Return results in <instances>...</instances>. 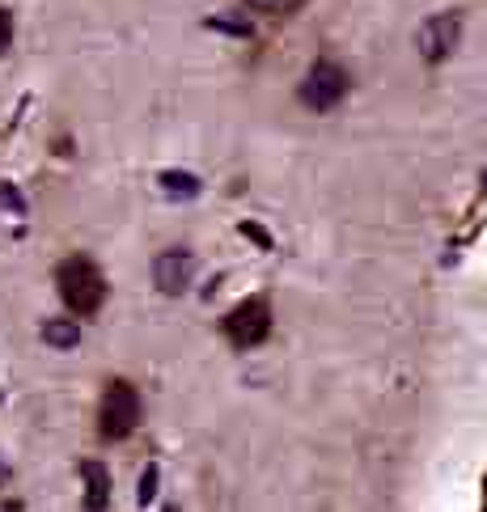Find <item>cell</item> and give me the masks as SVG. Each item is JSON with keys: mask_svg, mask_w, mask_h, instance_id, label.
<instances>
[{"mask_svg": "<svg viewBox=\"0 0 487 512\" xmlns=\"http://www.w3.org/2000/svg\"><path fill=\"white\" fill-rule=\"evenodd\" d=\"M157 182H161V191L174 195V199H195L200 195V178L187 174V170H161Z\"/></svg>", "mask_w": 487, "mask_h": 512, "instance_id": "cell-8", "label": "cell"}, {"mask_svg": "<svg viewBox=\"0 0 487 512\" xmlns=\"http://www.w3.org/2000/svg\"><path fill=\"white\" fill-rule=\"evenodd\" d=\"M458 39H462V13L449 9V13L428 17L424 30H420V56H424L428 64H441V60L454 56Z\"/></svg>", "mask_w": 487, "mask_h": 512, "instance_id": "cell-5", "label": "cell"}, {"mask_svg": "<svg viewBox=\"0 0 487 512\" xmlns=\"http://www.w3.org/2000/svg\"><path fill=\"white\" fill-rule=\"evenodd\" d=\"M56 284H60V297L72 314H98L102 301H106V280L94 259L85 254H72V259L60 263L56 271Z\"/></svg>", "mask_w": 487, "mask_h": 512, "instance_id": "cell-1", "label": "cell"}, {"mask_svg": "<svg viewBox=\"0 0 487 512\" xmlns=\"http://www.w3.org/2000/svg\"><path fill=\"white\" fill-rule=\"evenodd\" d=\"M153 491H157V462L144 466L140 474V504H153Z\"/></svg>", "mask_w": 487, "mask_h": 512, "instance_id": "cell-12", "label": "cell"}, {"mask_svg": "<svg viewBox=\"0 0 487 512\" xmlns=\"http://www.w3.org/2000/svg\"><path fill=\"white\" fill-rule=\"evenodd\" d=\"M0 208H9L13 216H26V199L17 195L13 182H0Z\"/></svg>", "mask_w": 487, "mask_h": 512, "instance_id": "cell-10", "label": "cell"}, {"mask_svg": "<svg viewBox=\"0 0 487 512\" xmlns=\"http://www.w3.org/2000/svg\"><path fill=\"white\" fill-rule=\"evenodd\" d=\"M242 237H250V242H255V246H263V250H272L276 242H272V233H267V229H259V225H242Z\"/></svg>", "mask_w": 487, "mask_h": 512, "instance_id": "cell-13", "label": "cell"}, {"mask_svg": "<svg viewBox=\"0 0 487 512\" xmlns=\"http://www.w3.org/2000/svg\"><path fill=\"white\" fill-rule=\"evenodd\" d=\"M140 424V394L128 386V381H111L102 394L98 407V432L102 441H128Z\"/></svg>", "mask_w": 487, "mask_h": 512, "instance_id": "cell-2", "label": "cell"}, {"mask_svg": "<svg viewBox=\"0 0 487 512\" xmlns=\"http://www.w3.org/2000/svg\"><path fill=\"white\" fill-rule=\"evenodd\" d=\"M348 89H352V77H348L344 64L318 60L310 72H305V81H301L297 94H301V102L310 106V111H335V106L348 98Z\"/></svg>", "mask_w": 487, "mask_h": 512, "instance_id": "cell-3", "label": "cell"}, {"mask_svg": "<svg viewBox=\"0 0 487 512\" xmlns=\"http://www.w3.org/2000/svg\"><path fill=\"white\" fill-rule=\"evenodd\" d=\"M153 280L161 292H170V297H178V292H187V284L195 280V254L174 246V250H161L153 259Z\"/></svg>", "mask_w": 487, "mask_h": 512, "instance_id": "cell-6", "label": "cell"}, {"mask_svg": "<svg viewBox=\"0 0 487 512\" xmlns=\"http://www.w3.org/2000/svg\"><path fill=\"white\" fill-rule=\"evenodd\" d=\"M225 335H229L233 347H242V352L259 347L267 335H272V309H267V301H263V297L242 301V305L225 318Z\"/></svg>", "mask_w": 487, "mask_h": 512, "instance_id": "cell-4", "label": "cell"}, {"mask_svg": "<svg viewBox=\"0 0 487 512\" xmlns=\"http://www.w3.org/2000/svg\"><path fill=\"white\" fill-rule=\"evenodd\" d=\"M9 43H13V13L0 9V56L9 51Z\"/></svg>", "mask_w": 487, "mask_h": 512, "instance_id": "cell-14", "label": "cell"}, {"mask_svg": "<svg viewBox=\"0 0 487 512\" xmlns=\"http://www.w3.org/2000/svg\"><path fill=\"white\" fill-rule=\"evenodd\" d=\"M483 178H487V174H483Z\"/></svg>", "mask_w": 487, "mask_h": 512, "instance_id": "cell-17", "label": "cell"}, {"mask_svg": "<svg viewBox=\"0 0 487 512\" xmlns=\"http://www.w3.org/2000/svg\"><path fill=\"white\" fill-rule=\"evenodd\" d=\"M246 5L259 9V13H293L305 5V0H246Z\"/></svg>", "mask_w": 487, "mask_h": 512, "instance_id": "cell-11", "label": "cell"}, {"mask_svg": "<svg viewBox=\"0 0 487 512\" xmlns=\"http://www.w3.org/2000/svg\"><path fill=\"white\" fill-rule=\"evenodd\" d=\"M81 474H85V508L102 512L111 504V474H106L102 462H81Z\"/></svg>", "mask_w": 487, "mask_h": 512, "instance_id": "cell-7", "label": "cell"}, {"mask_svg": "<svg viewBox=\"0 0 487 512\" xmlns=\"http://www.w3.org/2000/svg\"><path fill=\"white\" fill-rule=\"evenodd\" d=\"M212 30H229V34H250V22H233V17H212Z\"/></svg>", "mask_w": 487, "mask_h": 512, "instance_id": "cell-15", "label": "cell"}, {"mask_svg": "<svg viewBox=\"0 0 487 512\" xmlns=\"http://www.w3.org/2000/svg\"><path fill=\"white\" fill-rule=\"evenodd\" d=\"M0 483H5V466H0Z\"/></svg>", "mask_w": 487, "mask_h": 512, "instance_id": "cell-16", "label": "cell"}, {"mask_svg": "<svg viewBox=\"0 0 487 512\" xmlns=\"http://www.w3.org/2000/svg\"><path fill=\"white\" fill-rule=\"evenodd\" d=\"M43 343H47V347H60V352L77 347V343H81L77 322H47V326H43Z\"/></svg>", "mask_w": 487, "mask_h": 512, "instance_id": "cell-9", "label": "cell"}]
</instances>
